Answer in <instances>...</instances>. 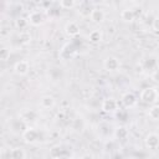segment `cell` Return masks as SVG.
I'll use <instances>...</instances> for the list:
<instances>
[{
  "label": "cell",
  "mask_w": 159,
  "mask_h": 159,
  "mask_svg": "<svg viewBox=\"0 0 159 159\" xmlns=\"http://www.w3.org/2000/svg\"><path fill=\"white\" fill-rule=\"evenodd\" d=\"M152 26H153V30H154L155 32H159V16H157V17L153 20Z\"/></svg>",
  "instance_id": "29"
},
{
  "label": "cell",
  "mask_w": 159,
  "mask_h": 159,
  "mask_svg": "<svg viewBox=\"0 0 159 159\" xmlns=\"http://www.w3.org/2000/svg\"><path fill=\"white\" fill-rule=\"evenodd\" d=\"M144 144L148 149L155 150L159 148V134L157 133H149L144 138Z\"/></svg>",
  "instance_id": "7"
},
{
  "label": "cell",
  "mask_w": 159,
  "mask_h": 159,
  "mask_svg": "<svg viewBox=\"0 0 159 159\" xmlns=\"http://www.w3.org/2000/svg\"><path fill=\"white\" fill-rule=\"evenodd\" d=\"M140 101L147 103V104H155L159 99V92H158V88L155 87H145L142 89L140 94Z\"/></svg>",
  "instance_id": "1"
},
{
  "label": "cell",
  "mask_w": 159,
  "mask_h": 159,
  "mask_svg": "<svg viewBox=\"0 0 159 159\" xmlns=\"http://www.w3.org/2000/svg\"><path fill=\"white\" fill-rule=\"evenodd\" d=\"M103 67H104V70L108 71V72H116V71L119 70L120 62H119V60H118L117 57H114V56H108V57H106V60L103 61Z\"/></svg>",
  "instance_id": "5"
},
{
  "label": "cell",
  "mask_w": 159,
  "mask_h": 159,
  "mask_svg": "<svg viewBox=\"0 0 159 159\" xmlns=\"http://www.w3.org/2000/svg\"><path fill=\"white\" fill-rule=\"evenodd\" d=\"M150 78H152V81H153V82H155L157 84H159V68L152 72Z\"/></svg>",
  "instance_id": "28"
},
{
  "label": "cell",
  "mask_w": 159,
  "mask_h": 159,
  "mask_svg": "<svg viewBox=\"0 0 159 159\" xmlns=\"http://www.w3.org/2000/svg\"><path fill=\"white\" fill-rule=\"evenodd\" d=\"M19 42L21 45H29L31 42V35L27 31H22L19 34Z\"/></svg>",
  "instance_id": "25"
},
{
  "label": "cell",
  "mask_w": 159,
  "mask_h": 159,
  "mask_svg": "<svg viewBox=\"0 0 159 159\" xmlns=\"http://www.w3.org/2000/svg\"><path fill=\"white\" fill-rule=\"evenodd\" d=\"M29 20L26 19V17H17L16 20H15V26H16V29L17 30H20V32H22V31H26V29H27V26H29Z\"/></svg>",
  "instance_id": "23"
},
{
  "label": "cell",
  "mask_w": 159,
  "mask_h": 159,
  "mask_svg": "<svg viewBox=\"0 0 159 159\" xmlns=\"http://www.w3.org/2000/svg\"><path fill=\"white\" fill-rule=\"evenodd\" d=\"M104 17H106V14H104V11L102 9L93 7V10L91 12V16H89V19H91V21L93 24H101V22H103Z\"/></svg>",
  "instance_id": "14"
},
{
  "label": "cell",
  "mask_w": 159,
  "mask_h": 159,
  "mask_svg": "<svg viewBox=\"0 0 159 159\" xmlns=\"http://www.w3.org/2000/svg\"><path fill=\"white\" fill-rule=\"evenodd\" d=\"M78 6L80 7H78L77 12L81 17H89L91 16V12H92L93 7H91V5L88 2H81V4H78Z\"/></svg>",
  "instance_id": "15"
},
{
  "label": "cell",
  "mask_w": 159,
  "mask_h": 159,
  "mask_svg": "<svg viewBox=\"0 0 159 159\" xmlns=\"http://www.w3.org/2000/svg\"><path fill=\"white\" fill-rule=\"evenodd\" d=\"M14 71L19 76H26L30 71V63L26 60H20L14 65Z\"/></svg>",
  "instance_id": "11"
},
{
  "label": "cell",
  "mask_w": 159,
  "mask_h": 159,
  "mask_svg": "<svg viewBox=\"0 0 159 159\" xmlns=\"http://www.w3.org/2000/svg\"><path fill=\"white\" fill-rule=\"evenodd\" d=\"M55 106V98L50 94H46V96H42L41 99H40V107L43 108V109H51L52 107Z\"/></svg>",
  "instance_id": "16"
},
{
  "label": "cell",
  "mask_w": 159,
  "mask_h": 159,
  "mask_svg": "<svg viewBox=\"0 0 159 159\" xmlns=\"http://www.w3.org/2000/svg\"><path fill=\"white\" fill-rule=\"evenodd\" d=\"M63 153H65V149L62 147H53L50 150V157L51 158H60L61 155H63Z\"/></svg>",
  "instance_id": "26"
},
{
  "label": "cell",
  "mask_w": 159,
  "mask_h": 159,
  "mask_svg": "<svg viewBox=\"0 0 159 159\" xmlns=\"http://www.w3.org/2000/svg\"><path fill=\"white\" fill-rule=\"evenodd\" d=\"M148 117L154 122H159V104H153L149 107Z\"/></svg>",
  "instance_id": "22"
},
{
  "label": "cell",
  "mask_w": 159,
  "mask_h": 159,
  "mask_svg": "<svg viewBox=\"0 0 159 159\" xmlns=\"http://www.w3.org/2000/svg\"><path fill=\"white\" fill-rule=\"evenodd\" d=\"M101 108H102V111L106 112V113H113V112H116V111L118 109V102H117L114 98L108 97V98L103 99Z\"/></svg>",
  "instance_id": "9"
},
{
  "label": "cell",
  "mask_w": 159,
  "mask_h": 159,
  "mask_svg": "<svg viewBox=\"0 0 159 159\" xmlns=\"http://www.w3.org/2000/svg\"><path fill=\"white\" fill-rule=\"evenodd\" d=\"M9 128H10V130L12 132V133H15V134H22L25 130H26V123L25 122H22L20 118H17V119H11L10 120V124H9Z\"/></svg>",
  "instance_id": "10"
},
{
  "label": "cell",
  "mask_w": 159,
  "mask_h": 159,
  "mask_svg": "<svg viewBox=\"0 0 159 159\" xmlns=\"http://www.w3.org/2000/svg\"><path fill=\"white\" fill-rule=\"evenodd\" d=\"M128 134H129V132H128V129L124 125H119V127H117L114 129V137H116V139L123 140V139H125L128 137Z\"/></svg>",
  "instance_id": "21"
},
{
  "label": "cell",
  "mask_w": 159,
  "mask_h": 159,
  "mask_svg": "<svg viewBox=\"0 0 159 159\" xmlns=\"http://www.w3.org/2000/svg\"><path fill=\"white\" fill-rule=\"evenodd\" d=\"M19 118L25 122L26 124H30V123H35L39 118V113L35 111V109H31V108H25L22 109L20 113H19Z\"/></svg>",
  "instance_id": "3"
},
{
  "label": "cell",
  "mask_w": 159,
  "mask_h": 159,
  "mask_svg": "<svg viewBox=\"0 0 159 159\" xmlns=\"http://www.w3.org/2000/svg\"><path fill=\"white\" fill-rule=\"evenodd\" d=\"M142 68L144 71H155L158 70V58L153 55H149V56H145L143 60H142Z\"/></svg>",
  "instance_id": "4"
},
{
  "label": "cell",
  "mask_w": 159,
  "mask_h": 159,
  "mask_svg": "<svg viewBox=\"0 0 159 159\" xmlns=\"http://www.w3.org/2000/svg\"><path fill=\"white\" fill-rule=\"evenodd\" d=\"M120 99H122V103H123V106L125 108H133L138 103V99H137V97H135V94L133 92H125V93H123V96H122Z\"/></svg>",
  "instance_id": "12"
},
{
  "label": "cell",
  "mask_w": 159,
  "mask_h": 159,
  "mask_svg": "<svg viewBox=\"0 0 159 159\" xmlns=\"http://www.w3.org/2000/svg\"><path fill=\"white\" fill-rule=\"evenodd\" d=\"M27 20L30 22V25L32 26H40L45 22V15L42 11H39V10H35L29 14L27 16Z\"/></svg>",
  "instance_id": "6"
},
{
  "label": "cell",
  "mask_w": 159,
  "mask_h": 159,
  "mask_svg": "<svg viewBox=\"0 0 159 159\" xmlns=\"http://www.w3.org/2000/svg\"><path fill=\"white\" fill-rule=\"evenodd\" d=\"M80 30H81V29H80L78 24L75 22V21H68V22L65 25V29H63L66 36H68L70 39L77 37V36L80 35Z\"/></svg>",
  "instance_id": "8"
},
{
  "label": "cell",
  "mask_w": 159,
  "mask_h": 159,
  "mask_svg": "<svg viewBox=\"0 0 159 159\" xmlns=\"http://www.w3.org/2000/svg\"><path fill=\"white\" fill-rule=\"evenodd\" d=\"M48 77L52 82H60L62 78H63V71L61 67L58 66H51L48 68Z\"/></svg>",
  "instance_id": "13"
},
{
  "label": "cell",
  "mask_w": 159,
  "mask_h": 159,
  "mask_svg": "<svg viewBox=\"0 0 159 159\" xmlns=\"http://www.w3.org/2000/svg\"><path fill=\"white\" fill-rule=\"evenodd\" d=\"M58 5H60V7L63 9V10H71V9H73L75 6H77L78 2H76V1H73V0H61V1L58 2Z\"/></svg>",
  "instance_id": "24"
},
{
  "label": "cell",
  "mask_w": 159,
  "mask_h": 159,
  "mask_svg": "<svg viewBox=\"0 0 159 159\" xmlns=\"http://www.w3.org/2000/svg\"><path fill=\"white\" fill-rule=\"evenodd\" d=\"M80 159H94V158H93V155H92V154L86 153V154H83V155H82Z\"/></svg>",
  "instance_id": "30"
},
{
  "label": "cell",
  "mask_w": 159,
  "mask_h": 159,
  "mask_svg": "<svg viewBox=\"0 0 159 159\" xmlns=\"http://www.w3.org/2000/svg\"><path fill=\"white\" fill-rule=\"evenodd\" d=\"M10 58V50L7 47H2L0 50V60L1 61H7Z\"/></svg>",
  "instance_id": "27"
},
{
  "label": "cell",
  "mask_w": 159,
  "mask_h": 159,
  "mask_svg": "<svg viewBox=\"0 0 159 159\" xmlns=\"http://www.w3.org/2000/svg\"><path fill=\"white\" fill-rule=\"evenodd\" d=\"M103 39V34L101 30H92L89 34H88V41L93 45H97L102 41Z\"/></svg>",
  "instance_id": "18"
},
{
  "label": "cell",
  "mask_w": 159,
  "mask_h": 159,
  "mask_svg": "<svg viewBox=\"0 0 159 159\" xmlns=\"http://www.w3.org/2000/svg\"><path fill=\"white\" fill-rule=\"evenodd\" d=\"M84 125H86L84 119L82 117H76L71 123V129L73 132H76V133H80V132H82L84 129Z\"/></svg>",
  "instance_id": "17"
},
{
  "label": "cell",
  "mask_w": 159,
  "mask_h": 159,
  "mask_svg": "<svg viewBox=\"0 0 159 159\" xmlns=\"http://www.w3.org/2000/svg\"><path fill=\"white\" fill-rule=\"evenodd\" d=\"M21 135H22V139H24L25 143H27V144H35V143L39 142V139L41 137V133L37 129H35V128L27 127L26 130Z\"/></svg>",
  "instance_id": "2"
},
{
  "label": "cell",
  "mask_w": 159,
  "mask_h": 159,
  "mask_svg": "<svg viewBox=\"0 0 159 159\" xmlns=\"http://www.w3.org/2000/svg\"><path fill=\"white\" fill-rule=\"evenodd\" d=\"M120 19L125 22H132L135 19V12L133 9H124L120 12Z\"/></svg>",
  "instance_id": "20"
},
{
  "label": "cell",
  "mask_w": 159,
  "mask_h": 159,
  "mask_svg": "<svg viewBox=\"0 0 159 159\" xmlns=\"http://www.w3.org/2000/svg\"><path fill=\"white\" fill-rule=\"evenodd\" d=\"M10 159H26V152L21 147H15L10 150Z\"/></svg>",
  "instance_id": "19"
}]
</instances>
